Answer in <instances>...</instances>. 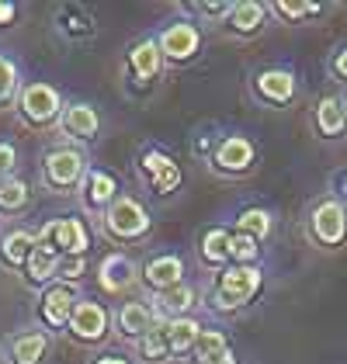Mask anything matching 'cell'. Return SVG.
<instances>
[{
    "label": "cell",
    "mask_w": 347,
    "mask_h": 364,
    "mask_svg": "<svg viewBox=\"0 0 347 364\" xmlns=\"http://www.w3.org/2000/svg\"><path fill=\"white\" fill-rule=\"evenodd\" d=\"M260 288V271L254 264H236L219 278V291H215V306L219 309H236L250 302Z\"/></svg>",
    "instance_id": "6da1fadb"
},
{
    "label": "cell",
    "mask_w": 347,
    "mask_h": 364,
    "mask_svg": "<svg viewBox=\"0 0 347 364\" xmlns=\"http://www.w3.org/2000/svg\"><path fill=\"white\" fill-rule=\"evenodd\" d=\"M105 223H108V232L118 236V240H136V236H143L149 229V215H146V208L136 198H115L108 215H105Z\"/></svg>",
    "instance_id": "7a4b0ae2"
},
{
    "label": "cell",
    "mask_w": 347,
    "mask_h": 364,
    "mask_svg": "<svg viewBox=\"0 0 347 364\" xmlns=\"http://www.w3.org/2000/svg\"><path fill=\"white\" fill-rule=\"evenodd\" d=\"M38 240H46V243H53L63 257H84L87 250V229L80 219H56V223H49L42 229V236Z\"/></svg>",
    "instance_id": "3957f363"
},
{
    "label": "cell",
    "mask_w": 347,
    "mask_h": 364,
    "mask_svg": "<svg viewBox=\"0 0 347 364\" xmlns=\"http://www.w3.org/2000/svg\"><path fill=\"white\" fill-rule=\"evenodd\" d=\"M21 112H25V118L28 122H53L59 114V90L56 87H49V84H28L25 90H21Z\"/></svg>",
    "instance_id": "277c9868"
},
{
    "label": "cell",
    "mask_w": 347,
    "mask_h": 364,
    "mask_svg": "<svg viewBox=\"0 0 347 364\" xmlns=\"http://www.w3.org/2000/svg\"><path fill=\"white\" fill-rule=\"evenodd\" d=\"M313 232H316V240H323L326 247L344 243V236H347L344 205H341V201H323L316 212H313Z\"/></svg>",
    "instance_id": "5b68a950"
},
{
    "label": "cell",
    "mask_w": 347,
    "mask_h": 364,
    "mask_svg": "<svg viewBox=\"0 0 347 364\" xmlns=\"http://www.w3.org/2000/svg\"><path fill=\"white\" fill-rule=\"evenodd\" d=\"M84 177V156L77 149H56L46 160V181L53 188H73Z\"/></svg>",
    "instance_id": "8992f818"
},
{
    "label": "cell",
    "mask_w": 347,
    "mask_h": 364,
    "mask_svg": "<svg viewBox=\"0 0 347 364\" xmlns=\"http://www.w3.org/2000/svg\"><path fill=\"white\" fill-rule=\"evenodd\" d=\"M160 53L167 59H191L195 53H198V46H202V35H198V28L195 25H188V21H177V25H171V28L160 35Z\"/></svg>",
    "instance_id": "52a82bcc"
},
{
    "label": "cell",
    "mask_w": 347,
    "mask_h": 364,
    "mask_svg": "<svg viewBox=\"0 0 347 364\" xmlns=\"http://www.w3.org/2000/svg\"><path fill=\"white\" fill-rule=\"evenodd\" d=\"M108 330V312L97 302H77L70 316V333L77 340H101Z\"/></svg>",
    "instance_id": "ba28073f"
},
{
    "label": "cell",
    "mask_w": 347,
    "mask_h": 364,
    "mask_svg": "<svg viewBox=\"0 0 347 364\" xmlns=\"http://www.w3.org/2000/svg\"><path fill=\"white\" fill-rule=\"evenodd\" d=\"M250 164H254V146H250V139L230 136V139L219 142V149H215V167L219 170L240 173V170H247Z\"/></svg>",
    "instance_id": "9c48e42d"
},
{
    "label": "cell",
    "mask_w": 347,
    "mask_h": 364,
    "mask_svg": "<svg viewBox=\"0 0 347 364\" xmlns=\"http://www.w3.org/2000/svg\"><path fill=\"white\" fill-rule=\"evenodd\" d=\"M73 306H77L73 291H70L66 284H56V288H49L46 299H42V316H46L49 326H70Z\"/></svg>",
    "instance_id": "30bf717a"
},
{
    "label": "cell",
    "mask_w": 347,
    "mask_h": 364,
    "mask_svg": "<svg viewBox=\"0 0 347 364\" xmlns=\"http://www.w3.org/2000/svg\"><path fill=\"white\" fill-rule=\"evenodd\" d=\"M136 278V264L122 253H112L101 260V288L105 291H125L129 284Z\"/></svg>",
    "instance_id": "8fae6325"
},
{
    "label": "cell",
    "mask_w": 347,
    "mask_h": 364,
    "mask_svg": "<svg viewBox=\"0 0 347 364\" xmlns=\"http://www.w3.org/2000/svg\"><path fill=\"white\" fill-rule=\"evenodd\" d=\"M181 274H184V264H181V257H156V260H149L143 271V278L149 288H156V291H167L174 284H181Z\"/></svg>",
    "instance_id": "7c38bea8"
},
{
    "label": "cell",
    "mask_w": 347,
    "mask_h": 364,
    "mask_svg": "<svg viewBox=\"0 0 347 364\" xmlns=\"http://www.w3.org/2000/svg\"><path fill=\"white\" fill-rule=\"evenodd\" d=\"M59 264H63V253H59L53 243L38 240L35 250H31V257H28V264H25V271H28L31 281H49L59 274Z\"/></svg>",
    "instance_id": "4fadbf2b"
},
{
    "label": "cell",
    "mask_w": 347,
    "mask_h": 364,
    "mask_svg": "<svg viewBox=\"0 0 347 364\" xmlns=\"http://www.w3.org/2000/svg\"><path fill=\"white\" fill-rule=\"evenodd\" d=\"M35 243H38V236H31L25 229L7 232V236L0 240V257H4V264H7V267H25L31 250H35Z\"/></svg>",
    "instance_id": "5bb4252c"
},
{
    "label": "cell",
    "mask_w": 347,
    "mask_h": 364,
    "mask_svg": "<svg viewBox=\"0 0 347 364\" xmlns=\"http://www.w3.org/2000/svg\"><path fill=\"white\" fill-rule=\"evenodd\" d=\"M63 132L73 139H90L97 132V112L90 105H70L63 112Z\"/></svg>",
    "instance_id": "9a60e30c"
},
{
    "label": "cell",
    "mask_w": 347,
    "mask_h": 364,
    "mask_svg": "<svg viewBox=\"0 0 347 364\" xmlns=\"http://www.w3.org/2000/svg\"><path fill=\"white\" fill-rule=\"evenodd\" d=\"M257 90H260V97L285 105V101H292V94H295V77L285 73V70H264L257 77Z\"/></svg>",
    "instance_id": "2e32d148"
},
{
    "label": "cell",
    "mask_w": 347,
    "mask_h": 364,
    "mask_svg": "<svg viewBox=\"0 0 347 364\" xmlns=\"http://www.w3.org/2000/svg\"><path fill=\"white\" fill-rule=\"evenodd\" d=\"M118 326H122V333H129V336H146L153 330V312L143 302H129V306H122V312H118Z\"/></svg>",
    "instance_id": "e0dca14e"
},
{
    "label": "cell",
    "mask_w": 347,
    "mask_h": 364,
    "mask_svg": "<svg viewBox=\"0 0 347 364\" xmlns=\"http://www.w3.org/2000/svg\"><path fill=\"white\" fill-rule=\"evenodd\" d=\"M198 333H202V326H198L195 319H188V316H181V319H171V323H167V343H171L174 354L191 350L195 340H198Z\"/></svg>",
    "instance_id": "ac0fdd59"
},
{
    "label": "cell",
    "mask_w": 347,
    "mask_h": 364,
    "mask_svg": "<svg viewBox=\"0 0 347 364\" xmlns=\"http://www.w3.org/2000/svg\"><path fill=\"white\" fill-rule=\"evenodd\" d=\"M46 347H49L46 333L18 336V340L11 343V361H14V364H38V361H42V354H46Z\"/></svg>",
    "instance_id": "d6986e66"
},
{
    "label": "cell",
    "mask_w": 347,
    "mask_h": 364,
    "mask_svg": "<svg viewBox=\"0 0 347 364\" xmlns=\"http://www.w3.org/2000/svg\"><path fill=\"white\" fill-rule=\"evenodd\" d=\"M316 125L323 136H341L347 129V118H344V105L337 101V97H326V101H319L316 108Z\"/></svg>",
    "instance_id": "ffe728a7"
},
{
    "label": "cell",
    "mask_w": 347,
    "mask_h": 364,
    "mask_svg": "<svg viewBox=\"0 0 347 364\" xmlns=\"http://www.w3.org/2000/svg\"><path fill=\"white\" fill-rule=\"evenodd\" d=\"M160 59H164V53H160V46H156V42H139V46L132 49L129 63H132L136 77L149 80V77H156V70H160Z\"/></svg>",
    "instance_id": "44dd1931"
},
{
    "label": "cell",
    "mask_w": 347,
    "mask_h": 364,
    "mask_svg": "<svg viewBox=\"0 0 347 364\" xmlns=\"http://www.w3.org/2000/svg\"><path fill=\"white\" fill-rule=\"evenodd\" d=\"M191 306H195V291H191L184 281L174 284V288H167V291H160V316L167 312V316H174V319H181Z\"/></svg>",
    "instance_id": "7402d4cb"
},
{
    "label": "cell",
    "mask_w": 347,
    "mask_h": 364,
    "mask_svg": "<svg viewBox=\"0 0 347 364\" xmlns=\"http://www.w3.org/2000/svg\"><path fill=\"white\" fill-rule=\"evenodd\" d=\"M230 25L236 31H243V35L257 31L260 25H264V4H254V0H247V4H233Z\"/></svg>",
    "instance_id": "603a6c76"
},
{
    "label": "cell",
    "mask_w": 347,
    "mask_h": 364,
    "mask_svg": "<svg viewBox=\"0 0 347 364\" xmlns=\"http://www.w3.org/2000/svg\"><path fill=\"white\" fill-rule=\"evenodd\" d=\"M87 201H90V205H108V201H115V177L105 173V170H94V173L87 177Z\"/></svg>",
    "instance_id": "cb8c5ba5"
},
{
    "label": "cell",
    "mask_w": 347,
    "mask_h": 364,
    "mask_svg": "<svg viewBox=\"0 0 347 364\" xmlns=\"http://www.w3.org/2000/svg\"><path fill=\"white\" fill-rule=\"evenodd\" d=\"M202 257L208 260V264H223V260H230V232H226V229H212V232H205Z\"/></svg>",
    "instance_id": "d4e9b609"
},
{
    "label": "cell",
    "mask_w": 347,
    "mask_h": 364,
    "mask_svg": "<svg viewBox=\"0 0 347 364\" xmlns=\"http://www.w3.org/2000/svg\"><path fill=\"white\" fill-rule=\"evenodd\" d=\"M236 225H240V232H243V236H250V240H264V236L271 232V215H267L264 208H247V212L236 219Z\"/></svg>",
    "instance_id": "484cf974"
},
{
    "label": "cell",
    "mask_w": 347,
    "mask_h": 364,
    "mask_svg": "<svg viewBox=\"0 0 347 364\" xmlns=\"http://www.w3.org/2000/svg\"><path fill=\"white\" fill-rule=\"evenodd\" d=\"M143 354L149 358V361H160V358L171 354V343H167V323H164V319L153 323V330L143 336Z\"/></svg>",
    "instance_id": "4316f807"
},
{
    "label": "cell",
    "mask_w": 347,
    "mask_h": 364,
    "mask_svg": "<svg viewBox=\"0 0 347 364\" xmlns=\"http://www.w3.org/2000/svg\"><path fill=\"white\" fill-rule=\"evenodd\" d=\"M28 201V184L25 181H4L0 184V212H18Z\"/></svg>",
    "instance_id": "83f0119b"
},
{
    "label": "cell",
    "mask_w": 347,
    "mask_h": 364,
    "mask_svg": "<svg viewBox=\"0 0 347 364\" xmlns=\"http://www.w3.org/2000/svg\"><path fill=\"white\" fill-rule=\"evenodd\" d=\"M223 350H230V343H226V336L219 333V330H202L198 340H195V358L198 361L212 358V354H223Z\"/></svg>",
    "instance_id": "f1b7e54d"
},
{
    "label": "cell",
    "mask_w": 347,
    "mask_h": 364,
    "mask_svg": "<svg viewBox=\"0 0 347 364\" xmlns=\"http://www.w3.org/2000/svg\"><path fill=\"white\" fill-rule=\"evenodd\" d=\"M18 84H21V80H18V66H14L11 59L0 56V108L14 101V94H18Z\"/></svg>",
    "instance_id": "f546056e"
},
{
    "label": "cell",
    "mask_w": 347,
    "mask_h": 364,
    "mask_svg": "<svg viewBox=\"0 0 347 364\" xmlns=\"http://www.w3.org/2000/svg\"><path fill=\"white\" fill-rule=\"evenodd\" d=\"M257 253H260L257 240H250V236H243V232L230 236V257L236 260V264H254Z\"/></svg>",
    "instance_id": "4dcf8cb0"
},
{
    "label": "cell",
    "mask_w": 347,
    "mask_h": 364,
    "mask_svg": "<svg viewBox=\"0 0 347 364\" xmlns=\"http://www.w3.org/2000/svg\"><path fill=\"white\" fill-rule=\"evenodd\" d=\"M149 181H153V188H156L160 195H171L174 188L181 184V167H177V164L171 160V164H164V167L156 170V173H153Z\"/></svg>",
    "instance_id": "1f68e13d"
},
{
    "label": "cell",
    "mask_w": 347,
    "mask_h": 364,
    "mask_svg": "<svg viewBox=\"0 0 347 364\" xmlns=\"http://www.w3.org/2000/svg\"><path fill=\"white\" fill-rule=\"evenodd\" d=\"M80 274H84V257H63V264H59V274H56V278L77 281Z\"/></svg>",
    "instance_id": "d6a6232c"
},
{
    "label": "cell",
    "mask_w": 347,
    "mask_h": 364,
    "mask_svg": "<svg viewBox=\"0 0 347 364\" xmlns=\"http://www.w3.org/2000/svg\"><path fill=\"white\" fill-rule=\"evenodd\" d=\"M285 18H306V14H313V11H319L316 4H289V0H282V4H274Z\"/></svg>",
    "instance_id": "836d02e7"
},
{
    "label": "cell",
    "mask_w": 347,
    "mask_h": 364,
    "mask_svg": "<svg viewBox=\"0 0 347 364\" xmlns=\"http://www.w3.org/2000/svg\"><path fill=\"white\" fill-rule=\"evenodd\" d=\"M11 170H14V146L0 142V184L11 181Z\"/></svg>",
    "instance_id": "e575fe53"
},
{
    "label": "cell",
    "mask_w": 347,
    "mask_h": 364,
    "mask_svg": "<svg viewBox=\"0 0 347 364\" xmlns=\"http://www.w3.org/2000/svg\"><path fill=\"white\" fill-rule=\"evenodd\" d=\"M164 164H171V156H167V153H156V149H149V153L143 156V170L149 173V177L164 167Z\"/></svg>",
    "instance_id": "d590c367"
},
{
    "label": "cell",
    "mask_w": 347,
    "mask_h": 364,
    "mask_svg": "<svg viewBox=\"0 0 347 364\" xmlns=\"http://www.w3.org/2000/svg\"><path fill=\"white\" fill-rule=\"evenodd\" d=\"M198 364H236V354H233V350H223V354H212V358H202Z\"/></svg>",
    "instance_id": "8d00e7d4"
},
{
    "label": "cell",
    "mask_w": 347,
    "mask_h": 364,
    "mask_svg": "<svg viewBox=\"0 0 347 364\" xmlns=\"http://www.w3.org/2000/svg\"><path fill=\"white\" fill-rule=\"evenodd\" d=\"M202 11L205 14H230L233 4H202Z\"/></svg>",
    "instance_id": "74e56055"
},
{
    "label": "cell",
    "mask_w": 347,
    "mask_h": 364,
    "mask_svg": "<svg viewBox=\"0 0 347 364\" xmlns=\"http://www.w3.org/2000/svg\"><path fill=\"white\" fill-rule=\"evenodd\" d=\"M11 21H14V4L0 0V25H11Z\"/></svg>",
    "instance_id": "f35d334b"
},
{
    "label": "cell",
    "mask_w": 347,
    "mask_h": 364,
    "mask_svg": "<svg viewBox=\"0 0 347 364\" xmlns=\"http://www.w3.org/2000/svg\"><path fill=\"white\" fill-rule=\"evenodd\" d=\"M333 66H337V73H341V77H347V49L337 56V63H333Z\"/></svg>",
    "instance_id": "ab89813d"
},
{
    "label": "cell",
    "mask_w": 347,
    "mask_h": 364,
    "mask_svg": "<svg viewBox=\"0 0 347 364\" xmlns=\"http://www.w3.org/2000/svg\"><path fill=\"white\" fill-rule=\"evenodd\" d=\"M97 364H125V361H122V358H101Z\"/></svg>",
    "instance_id": "60d3db41"
},
{
    "label": "cell",
    "mask_w": 347,
    "mask_h": 364,
    "mask_svg": "<svg viewBox=\"0 0 347 364\" xmlns=\"http://www.w3.org/2000/svg\"><path fill=\"white\" fill-rule=\"evenodd\" d=\"M344 118H347V101H344Z\"/></svg>",
    "instance_id": "b9f144b4"
}]
</instances>
